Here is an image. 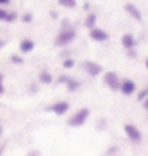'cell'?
<instances>
[{
	"instance_id": "1",
	"label": "cell",
	"mask_w": 148,
	"mask_h": 156,
	"mask_svg": "<svg viewBox=\"0 0 148 156\" xmlns=\"http://www.w3.org/2000/svg\"><path fill=\"white\" fill-rule=\"evenodd\" d=\"M75 38H76V30L72 27V24H70L69 21H62L61 30L58 32V35H56V38H54L56 46H67V45L72 43Z\"/></svg>"
},
{
	"instance_id": "2",
	"label": "cell",
	"mask_w": 148,
	"mask_h": 156,
	"mask_svg": "<svg viewBox=\"0 0 148 156\" xmlns=\"http://www.w3.org/2000/svg\"><path fill=\"white\" fill-rule=\"evenodd\" d=\"M89 115H91V112H89V108H86V107L76 110L73 115L69 118V126H72V127H80V126H83L84 123L88 121Z\"/></svg>"
},
{
	"instance_id": "3",
	"label": "cell",
	"mask_w": 148,
	"mask_h": 156,
	"mask_svg": "<svg viewBox=\"0 0 148 156\" xmlns=\"http://www.w3.org/2000/svg\"><path fill=\"white\" fill-rule=\"evenodd\" d=\"M104 83L105 86L110 88L111 91H118L119 89V84H121V80H119V76L116 72H105L104 73Z\"/></svg>"
},
{
	"instance_id": "4",
	"label": "cell",
	"mask_w": 148,
	"mask_h": 156,
	"mask_svg": "<svg viewBox=\"0 0 148 156\" xmlns=\"http://www.w3.org/2000/svg\"><path fill=\"white\" fill-rule=\"evenodd\" d=\"M124 132H126V136H128V139H131L132 142H140L142 140V132H140L139 127L136 124H132V123L124 124Z\"/></svg>"
},
{
	"instance_id": "5",
	"label": "cell",
	"mask_w": 148,
	"mask_h": 156,
	"mask_svg": "<svg viewBox=\"0 0 148 156\" xmlns=\"http://www.w3.org/2000/svg\"><path fill=\"white\" fill-rule=\"evenodd\" d=\"M83 70L86 72L89 76H97L102 73V66L94 61H84L83 62Z\"/></svg>"
},
{
	"instance_id": "6",
	"label": "cell",
	"mask_w": 148,
	"mask_h": 156,
	"mask_svg": "<svg viewBox=\"0 0 148 156\" xmlns=\"http://www.w3.org/2000/svg\"><path fill=\"white\" fill-rule=\"evenodd\" d=\"M69 108H70V105L65 101H58V102H54L53 105H49V107H48L49 112H53L54 115H58V116L65 115V113L69 112Z\"/></svg>"
},
{
	"instance_id": "7",
	"label": "cell",
	"mask_w": 148,
	"mask_h": 156,
	"mask_svg": "<svg viewBox=\"0 0 148 156\" xmlns=\"http://www.w3.org/2000/svg\"><path fill=\"white\" fill-rule=\"evenodd\" d=\"M137 89V84L136 81H132L131 78H126V80H121V84H119V91L124 94V96H132Z\"/></svg>"
},
{
	"instance_id": "8",
	"label": "cell",
	"mask_w": 148,
	"mask_h": 156,
	"mask_svg": "<svg viewBox=\"0 0 148 156\" xmlns=\"http://www.w3.org/2000/svg\"><path fill=\"white\" fill-rule=\"evenodd\" d=\"M89 37H91V40L102 43V41L108 40V34H107V30L100 29V27H93V29H89Z\"/></svg>"
},
{
	"instance_id": "9",
	"label": "cell",
	"mask_w": 148,
	"mask_h": 156,
	"mask_svg": "<svg viewBox=\"0 0 148 156\" xmlns=\"http://www.w3.org/2000/svg\"><path fill=\"white\" fill-rule=\"evenodd\" d=\"M124 11L128 13L132 19H136V21H142V19H143L142 11H140L139 6L134 5V3H126V5H124Z\"/></svg>"
},
{
	"instance_id": "10",
	"label": "cell",
	"mask_w": 148,
	"mask_h": 156,
	"mask_svg": "<svg viewBox=\"0 0 148 156\" xmlns=\"http://www.w3.org/2000/svg\"><path fill=\"white\" fill-rule=\"evenodd\" d=\"M121 45H123V48H126V51H129V49L136 48L137 40H136V37H134L132 34H124L121 37Z\"/></svg>"
},
{
	"instance_id": "11",
	"label": "cell",
	"mask_w": 148,
	"mask_h": 156,
	"mask_svg": "<svg viewBox=\"0 0 148 156\" xmlns=\"http://www.w3.org/2000/svg\"><path fill=\"white\" fill-rule=\"evenodd\" d=\"M35 48V43H33V40H30V38H23L19 41V51L21 53H30L32 49Z\"/></svg>"
},
{
	"instance_id": "12",
	"label": "cell",
	"mask_w": 148,
	"mask_h": 156,
	"mask_svg": "<svg viewBox=\"0 0 148 156\" xmlns=\"http://www.w3.org/2000/svg\"><path fill=\"white\" fill-rule=\"evenodd\" d=\"M38 81L41 84H51L53 83V75L48 72V70H41L38 73Z\"/></svg>"
},
{
	"instance_id": "13",
	"label": "cell",
	"mask_w": 148,
	"mask_h": 156,
	"mask_svg": "<svg viewBox=\"0 0 148 156\" xmlns=\"http://www.w3.org/2000/svg\"><path fill=\"white\" fill-rule=\"evenodd\" d=\"M96 23H97L96 13H88L86 18H84V27H88V29H93V27H96Z\"/></svg>"
},
{
	"instance_id": "14",
	"label": "cell",
	"mask_w": 148,
	"mask_h": 156,
	"mask_svg": "<svg viewBox=\"0 0 148 156\" xmlns=\"http://www.w3.org/2000/svg\"><path fill=\"white\" fill-rule=\"evenodd\" d=\"M65 86H67V89L70 91V93H73V91H76L80 88V81L75 80V78H69V81L65 83Z\"/></svg>"
},
{
	"instance_id": "15",
	"label": "cell",
	"mask_w": 148,
	"mask_h": 156,
	"mask_svg": "<svg viewBox=\"0 0 148 156\" xmlns=\"http://www.w3.org/2000/svg\"><path fill=\"white\" fill-rule=\"evenodd\" d=\"M58 3L61 6H64V8H67V10H72L76 6V0H58Z\"/></svg>"
},
{
	"instance_id": "16",
	"label": "cell",
	"mask_w": 148,
	"mask_h": 156,
	"mask_svg": "<svg viewBox=\"0 0 148 156\" xmlns=\"http://www.w3.org/2000/svg\"><path fill=\"white\" fill-rule=\"evenodd\" d=\"M62 67L64 69H73L75 67V61L72 58H65L64 61H62Z\"/></svg>"
},
{
	"instance_id": "17",
	"label": "cell",
	"mask_w": 148,
	"mask_h": 156,
	"mask_svg": "<svg viewBox=\"0 0 148 156\" xmlns=\"http://www.w3.org/2000/svg\"><path fill=\"white\" fill-rule=\"evenodd\" d=\"M146 97H148V86H146V88H143V89L137 94V101H139V102H143Z\"/></svg>"
},
{
	"instance_id": "18",
	"label": "cell",
	"mask_w": 148,
	"mask_h": 156,
	"mask_svg": "<svg viewBox=\"0 0 148 156\" xmlns=\"http://www.w3.org/2000/svg\"><path fill=\"white\" fill-rule=\"evenodd\" d=\"M16 19H18V13H16V11H8V15H6L5 23H15Z\"/></svg>"
},
{
	"instance_id": "19",
	"label": "cell",
	"mask_w": 148,
	"mask_h": 156,
	"mask_svg": "<svg viewBox=\"0 0 148 156\" xmlns=\"http://www.w3.org/2000/svg\"><path fill=\"white\" fill-rule=\"evenodd\" d=\"M10 61H11L13 64H18V66L24 62V59L21 58V56H18V54H11V56H10Z\"/></svg>"
},
{
	"instance_id": "20",
	"label": "cell",
	"mask_w": 148,
	"mask_h": 156,
	"mask_svg": "<svg viewBox=\"0 0 148 156\" xmlns=\"http://www.w3.org/2000/svg\"><path fill=\"white\" fill-rule=\"evenodd\" d=\"M32 15H30V13H24V15L23 16H21V21H23V23H27V24H29V23H32Z\"/></svg>"
},
{
	"instance_id": "21",
	"label": "cell",
	"mask_w": 148,
	"mask_h": 156,
	"mask_svg": "<svg viewBox=\"0 0 148 156\" xmlns=\"http://www.w3.org/2000/svg\"><path fill=\"white\" fill-rule=\"evenodd\" d=\"M6 15H8V10H6L5 6H0V21H5Z\"/></svg>"
},
{
	"instance_id": "22",
	"label": "cell",
	"mask_w": 148,
	"mask_h": 156,
	"mask_svg": "<svg viewBox=\"0 0 148 156\" xmlns=\"http://www.w3.org/2000/svg\"><path fill=\"white\" fill-rule=\"evenodd\" d=\"M69 78H70L69 75H61V76L58 78V83H61V84H65V83L69 81Z\"/></svg>"
},
{
	"instance_id": "23",
	"label": "cell",
	"mask_w": 148,
	"mask_h": 156,
	"mask_svg": "<svg viewBox=\"0 0 148 156\" xmlns=\"http://www.w3.org/2000/svg\"><path fill=\"white\" fill-rule=\"evenodd\" d=\"M5 93V86H3V75L0 73V96Z\"/></svg>"
},
{
	"instance_id": "24",
	"label": "cell",
	"mask_w": 148,
	"mask_h": 156,
	"mask_svg": "<svg viewBox=\"0 0 148 156\" xmlns=\"http://www.w3.org/2000/svg\"><path fill=\"white\" fill-rule=\"evenodd\" d=\"M10 2H11V0H0V6H6Z\"/></svg>"
},
{
	"instance_id": "25",
	"label": "cell",
	"mask_w": 148,
	"mask_h": 156,
	"mask_svg": "<svg viewBox=\"0 0 148 156\" xmlns=\"http://www.w3.org/2000/svg\"><path fill=\"white\" fill-rule=\"evenodd\" d=\"M142 104H143V108H145V110H148V97L145 99V101H143Z\"/></svg>"
},
{
	"instance_id": "26",
	"label": "cell",
	"mask_w": 148,
	"mask_h": 156,
	"mask_svg": "<svg viewBox=\"0 0 148 156\" xmlns=\"http://www.w3.org/2000/svg\"><path fill=\"white\" fill-rule=\"evenodd\" d=\"M5 46V40H2V38H0V49H2Z\"/></svg>"
},
{
	"instance_id": "27",
	"label": "cell",
	"mask_w": 148,
	"mask_h": 156,
	"mask_svg": "<svg viewBox=\"0 0 148 156\" xmlns=\"http://www.w3.org/2000/svg\"><path fill=\"white\" fill-rule=\"evenodd\" d=\"M145 67H146V69H148V58H146V59H145Z\"/></svg>"
},
{
	"instance_id": "28",
	"label": "cell",
	"mask_w": 148,
	"mask_h": 156,
	"mask_svg": "<svg viewBox=\"0 0 148 156\" xmlns=\"http://www.w3.org/2000/svg\"><path fill=\"white\" fill-rule=\"evenodd\" d=\"M0 136H2V127H0Z\"/></svg>"
},
{
	"instance_id": "29",
	"label": "cell",
	"mask_w": 148,
	"mask_h": 156,
	"mask_svg": "<svg viewBox=\"0 0 148 156\" xmlns=\"http://www.w3.org/2000/svg\"><path fill=\"white\" fill-rule=\"evenodd\" d=\"M0 154H2V150H0Z\"/></svg>"
}]
</instances>
